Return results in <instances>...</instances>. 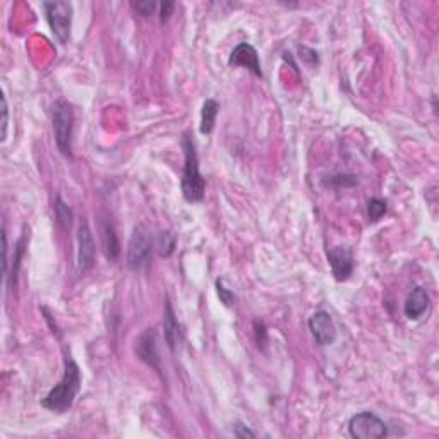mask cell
<instances>
[{
    "mask_svg": "<svg viewBox=\"0 0 439 439\" xmlns=\"http://www.w3.org/2000/svg\"><path fill=\"white\" fill-rule=\"evenodd\" d=\"M52 122H54L55 145L64 157H73V107L64 100L54 103L52 107Z\"/></svg>",
    "mask_w": 439,
    "mask_h": 439,
    "instance_id": "3957f363",
    "label": "cell"
},
{
    "mask_svg": "<svg viewBox=\"0 0 439 439\" xmlns=\"http://www.w3.org/2000/svg\"><path fill=\"white\" fill-rule=\"evenodd\" d=\"M367 211H369V218L373 220V222H378V220L386 213V201L378 198L371 199L369 206H367Z\"/></svg>",
    "mask_w": 439,
    "mask_h": 439,
    "instance_id": "e0dca14e",
    "label": "cell"
},
{
    "mask_svg": "<svg viewBox=\"0 0 439 439\" xmlns=\"http://www.w3.org/2000/svg\"><path fill=\"white\" fill-rule=\"evenodd\" d=\"M217 292H218V297H220V301L223 302V306H227V307H230L234 304V301H235V297H234V294L230 292L229 289H227L225 285H223V282H217Z\"/></svg>",
    "mask_w": 439,
    "mask_h": 439,
    "instance_id": "d6986e66",
    "label": "cell"
},
{
    "mask_svg": "<svg viewBox=\"0 0 439 439\" xmlns=\"http://www.w3.org/2000/svg\"><path fill=\"white\" fill-rule=\"evenodd\" d=\"M43 11L49 21V26L55 38L66 45L71 37V23H73V4L55 0V2H43Z\"/></svg>",
    "mask_w": 439,
    "mask_h": 439,
    "instance_id": "5b68a950",
    "label": "cell"
},
{
    "mask_svg": "<svg viewBox=\"0 0 439 439\" xmlns=\"http://www.w3.org/2000/svg\"><path fill=\"white\" fill-rule=\"evenodd\" d=\"M349 433L355 439H381L388 436V427L376 414L361 412L350 419Z\"/></svg>",
    "mask_w": 439,
    "mask_h": 439,
    "instance_id": "8992f818",
    "label": "cell"
},
{
    "mask_svg": "<svg viewBox=\"0 0 439 439\" xmlns=\"http://www.w3.org/2000/svg\"><path fill=\"white\" fill-rule=\"evenodd\" d=\"M234 434L237 438H247V436H249V438H256V434H254L251 429H247L244 424H237V426H235Z\"/></svg>",
    "mask_w": 439,
    "mask_h": 439,
    "instance_id": "603a6c76",
    "label": "cell"
},
{
    "mask_svg": "<svg viewBox=\"0 0 439 439\" xmlns=\"http://www.w3.org/2000/svg\"><path fill=\"white\" fill-rule=\"evenodd\" d=\"M174 7H175L174 2H163L162 6H160V19H162V23L165 21V19L170 18Z\"/></svg>",
    "mask_w": 439,
    "mask_h": 439,
    "instance_id": "7402d4cb",
    "label": "cell"
},
{
    "mask_svg": "<svg viewBox=\"0 0 439 439\" xmlns=\"http://www.w3.org/2000/svg\"><path fill=\"white\" fill-rule=\"evenodd\" d=\"M136 354H138V357L146 366H150L151 369L162 374V357H160L158 352V335L153 328H148L145 333L139 335V338L136 340Z\"/></svg>",
    "mask_w": 439,
    "mask_h": 439,
    "instance_id": "52a82bcc",
    "label": "cell"
},
{
    "mask_svg": "<svg viewBox=\"0 0 439 439\" xmlns=\"http://www.w3.org/2000/svg\"><path fill=\"white\" fill-rule=\"evenodd\" d=\"M7 126H9V107H7V98L2 97V143L7 138Z\"/></svg>",
    "mask_w": 439,
    "mask_h": 439,
    "instance_id": "44dd1931",
    "label": "cell"
},
{
    "mask_svg": "<svg viewBox=\"0 0 439 439\" xmlns=\"http://www.w3.org/2000/svg\"><path fill=\"white\" fill-rule=\"evenodd\" d=\"M158 246H160V254H162V256H170L172 251H174V247H175L174 235L163 232L162 237H160V244Z\"/></svg>",
    "mask_w": 439,
    "mask_h": 439,
    "instance_id": "ac0fdd59",
    "label": "cell"
},
{
    "mask_svg": "<svg viewBox=\"0 0 439 439\" xmlns=\"http://www.w3.org/2000/svg\"><path fill=\"white\" fill-rule=\"evenodd\" d=\"M163 330H165V340L167 345L170 347V350H175L179 340V325L177 319H175L174 309H172L170 302L167 301L165 304V318H163Z\"/></svg>",
    "mask_w": 439,
    "mask_h": 439,
    "instance_id": "9a60e30c",
    "label": "cell"
},
{
    "mask_svg": "<svg viewBox=\"0 0 439 439\" xmlns=\"http://www.w3.org/2000/svg\"><path fill=\"white\" fill-rule=\"evenodd\" d=\"M184 174H182V194L186 201L201 203L205 199L206 182L199 172V158L196 145L189 136H184Z\"/></svg>",
    "mask_w": 439,
    "mask_h": 439,
    "instance_id": "7a4b0ae2",
    "label": "cell"
},
{
    "mask_svg": "<svg viewBox=\"0 0 439 439\" xmlns=\"http://www.w3.org/2000/svg\"><path fill=\"white\" fill-rule=\"evenodd\" d=\"M100 232V241H102V249L105 253V256L109 261H115L121 254V244H119L117 232H115V227L110 222H100L98 227Z\"/></svg>",
    "mask_w": 439,
    "mask_h": 439,
    "instance_id": "4fadbf2b",
    "label": "cell"
},
{
    "mask_svg": "<svg viewBox=\"0 0 439 439\" xmlns=\"http://www.w3.org/2000/svg\"><path fill=\"white\" fill-rule=\"evenodd\" d=\"M309 330L313 333L314 340L321 347L331 345V343L337 340V328H335V323L331 319L330 313H326V311H318V313H314L311 316Z\"/></svg>",
    "mask_w": 439,
    "mask_h": 439,
    "instance_id": "9c48e42d",
    "label": "cell"
},
{
    "mask_svg": "<svg viewBox=\"0 0 439 439\" xmlns=\"http://www.w3.org/2000/svg\"><path fill=\"white\" fill-rule=\"evenodd\" d=\"M81 390V369L76 364V361L71 355L66 357V371L59 385L49 391L45 398L42 400V407L52 412L64 414L74 405L76 397Z\"/></svg>",
    "mask_w": 439,
    "mask_h": 439,
    "instance_id": "6da1fadb",
    "label": "cell"
},
{
    "mask_svg": "<svg viewBox=\"0 0 439 439\" xmlns=\"http://www.w3.org/2000/svg\"><path fill=\"white\" fill-rule=\"evenodd\" d=\"M153 253V237L145 225H138L133 230L127 247V266L133 271L148 268Z\"/></svg>",
    "mask_w": 439,
    "mask_h": 439,
    "instance_id": "277c9868",
    "label": "cell"
},
{
    "mask_svg": "<svg viewBox=\"0 0 439 439\" xmlns=\"http://www.w3.org/2000/svg\"><path fill=\"white\" fill-rule=\"evenodd\" d=\"M328 263L331 266V273H333L335 280L345 282L349 280L350 275L354 271V256L352 251L345 246L333 247L328 251Z\"/></svg>",
    "mask_w": 439,
    "mask_h": 439,
    "instance_id": "30bf717a",
    "label": "cell"
},
{
    "mask_svg": "<svg viewBox=\"0 0 439 439\" xmlns=\"http://www.w3.org/2000/svg\"><path fill=\"white\" fill-rule=\"evenodd\" d=\"M55 217H57V222L61 223V225L64 227V229H71V225H73V210H71L69 206L64 203V199L61 198V196H57V199H55Z\"/></svg>",
    "mask_w": 439,
    "mask_h": 439,
    "instance_id": "2e32d148",
    "label": "cell"
},
{
    "mask_svg": "<svg viewBox=\"0 0 439 439\" xmlns=\"http://www.w3.org/2000/svg\"><path fill=\"white\" fill-rule=\"evenodd\" d=\"M256 337H258V345H265L266 343V330L265 326L259 325V323H256Z\"/></svg>",
    "mask_w": 439,
    "mask_h": 439,
    "instance_id": "cb8c5ba5",
    "label": "cell"
},
{
    "mask_svg": "<svg viewBox=\"0 0 439 439\" xmlns=\"http://www.w3.org/2000/svg\"><path fill=\"white\" fill-rule=\"evenodd\" d=\"M405 316L409 319H419L422 318L429 309V295H427L426 289L422 287H415L412 289V292L409 294L405 301Z\"/></svg>",
    "mask_w": 439,
    "mask_h": 439,
    "instance_id": "7c38bea8",
    "label": "cell"
},
{
    "mask_svg": "<svg viewBox=\"0 0 439 439\" xmlns=\"http://www.w3.org/2000/svg\"><path fill=\"white\" fill-rule=\"evenodd\" d=\"M220 105L217 100L208 98L205 103H203V110H201V126H199V131L201 134H210L213 131L215 122H217V115H218Z\"/></svg>",
    "mask_w": 439,
    "mask_h": 439,
    "instance_id": "5bb4252c",
    "label": "cell"
},
{
    "mask_svg": "<svg viewBox=\"0 0 439 439\" xmlns=\"http://www.w3.org/2000/svg\"><path fill=\"white\" fill-rule=\"evenodd\" d=\"M134 7H136V11H138L139 14L151 16V14L155 13V9H157V2H153V0H145V2H134Z\"/></svg>",
    "mask_w": 439,
    "mask_h": 439,
    "instance_id": "ffe728a7",
    "label": "cell"
},
{
    "mask_svg": "<svg viewBox=\"0 0 439 439\" xmlns=\"http://www.w3.org/2000/svg\"><path fill=\"white\" fill-rule=\"evenodd\" d=\"M230 66H237V67H244V69L251 71L254 76L258 78H263V69H261V62H259V55L256 49L249 43H241L234 49L232 54H230Z\"/></svg>",
    "mask_w": 439,
    "mask_h": 439,
    "instance_id": "8fae6325",
    "label": "cell"
},
{
    "mask_svg": "<svg viewBox=\"0 0 439 439\" xmlns=\"http://www.w3.org/2000/svg\"><path fill=\"white\" fill-rule=\"evenodd\" d=\"M95 239L86 220L79 223L78 230V271L85 275L95 266Z\"/></svg>",
    "mask_w": 439,
    "mask_h": 439,
    "instance_id": "ba28073f",
    "label": "cell"
}]
</instances>
